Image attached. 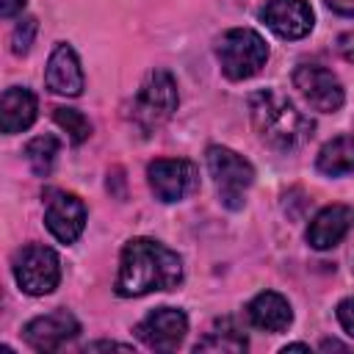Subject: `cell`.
Here are the masks:
<instances>
[{"mask_svg": "<svg viewBox=\"0 0 354 354\" xmlns=\"http://www.w3.org/2000/svg\"><path fill=\"white\" fill-rule=\"evenodd\" d=\"M282 351H285V354H288V351H310V346H307V343H288Z\"/></svg>", "mask_w": 354, "mask_h": 354, "instance_id": "obj_27", "label": "cell"}, {"mask_svg": "<svg viewBox=\"0 0 354 354\" xmlns=\"http://www.w3.org/2000/svg\"><path fill=\"white\" fill-rule=\"evenodd\" d=\"M205 160H207V171L213 177V183H216V191L221 196V205L230 210H241L246 202V191L254 183L252 163L243 155H238L235 149L221 147V144L207 147Z\"/></svg>", "mask_w": 354, "mask_h": 354, "instance_id": "obj_5", "label": "cell"}, {"mask_svg": "<svg viewBox=\"0 0 354 354\" xmlns=\"http://www.w3.org/2000/svg\"><path fill=\"white\" fill-rule=\"evenodd\" d=\"M36 30H39L36 17H22V19L14 25V33H11V50H14L17 55H25V53L30 50V44H33Z\"/></svg>", "mask_w": 354, "mask_h": 354, "instance_id": "obj_21", "label": "cell"}, {"mask_svg": "<svg viewBox=\"0 0 354 354\" xmlns=\"http://www.w3.org/2000/svg\"><path fill=\"white\" fill-rule=\"evenodd\" d=\"M260 19L279 39H304L315 25L307 0H268L260 11Z\"/></svg>", "mask_w": 354, "mask_h": 354, "instance_id": "obj_12", "label": "cell"}, {"mask_svg": "<svg viewBox=\"0 0 354 354\" xmlns=\"http://www.w3.org/2000/svg\"><path fill=\"white\" fill-rule=\"evenodd\" d=\"M246 318L252 326H257L263 332H285L293 321V310L282 293L263 290L246 304Z\"/></svg>", "mask_w": 354, "mask_h": 354, "instance_id": "obj_15", "label": "cell"}, {"mask_svg": "<svg viewBox=\"0 0 354 354\" xmlns=\"http://www.w3.org/2000/svg\"><path fill=\"white\" fill-rule=\"evenodd\" d=\"M44 83L53 94H61V97H77L83 91L86 77H83L80 58L72 50V44L61 41L53 47L47 66H44Z\"/></svg>", "mask_w": 354, "mask_h": 354, "instance_id": "obj_13", "label": "cell"}, {"mask_svg": "<svg viewBox=\"0 0 354 354\" xmlns=\"http://www.w3.org/2000/svg\"><path fill=\"white\" fill-rule=\"evenodd\" d=\"M249 119L260 141L277 152H293L304 147L315 130L313 119L277 88H260L249 94Z\"/></svg>", "mask_w": 354, "mask_h": 354, "instance_id": "obj_2", "label": "cell"}, {"mask_svg": "<svg viewBox=\"0 0 354 354\" xmlns=\"http://www.w3.org/2000/svg\"><path fill=\"white\" fill-rule=\"evenodd\" d=\"M44 224L61 243H75L86 227V205L77 194L47 191L44 199Z\"/></svg>", "mask_w": 354, "mask_h": 354, "instance_id": "obj_10", "label": "cell"}, {"mask_svg": "<svg viewBox=\"0 0 354 354\" xmlns=\"http://www.w3.org/2000/svg\"><path fill=\"white\" fill-rule=\"evenodd\" d=\"M337 53H340L346 61L354 64V33H343V36L337 39Z\"/></svg>", "mask_w": 354, "mask_h": 354, "instance_id": "obj_23", "label": "cell"}, {"mask_svg": "<svg viewBox=\"0 0 354 354\" xmlns=\"http://www.w3.org/2000/svg\"><path fill=\"white\" fill-rule=\"evenodd\" d=\"M354 227V207L351 205H329L315 213V218L307 227V243L318 252H326L337 246L348 230Z\"/></svg>", "mask_w": 354, "mask_h": 354, "instance_id": "obj_14", "label": "cell"}, {"mask_svg": "<svg viewBox=\"0 0 354 354\" xmlns=\"http://www.w3.org/2000/svg\"><path fill=\"white\" fill-rule=\"evenodd\" d=\"M293 86L299 88V94L321 113H335L340 111L346 91L343 83L337 80L335 72H329L321 64H299L293 69Z\"/></svg>", "mask_w": 354, "mask_h": 354, "instance_id": "obj_7", "label": "cell"}, {"mask_svg": "<svg viewBox=\"0 0 354 354\" xmlns=\"http://www.w3.org/2000/svg\"><path fill=\"white\" fill-rule=\"evenodd\" d=\"M53 119H55V124L61 130H66V136H69L72 144H83L91 136V122L77 108H55L53 111Z\"/></svg>", "mask_w": 354, "mask_h": 354, "instance_id": "obj_20", "label": "cell"}, {"mask_svg": "<svg viewBox=\"0 0 354 354\" xmlns=\"http://www.w3.org/2000/svg\"><path fill=\"white\" fill-rule=\"evenodd\" d=\"M77 332H80V324L69 310H53L47 315L28 321L22 329V337L36 351H58L61 346L75 340Z\"/></svg>", "mask_w": 354, "mask_h": 354, "instance_id": "obj_11", "label": "cell"}, {"mask_svg": "<svg viewBox=\"0 0 354 354\" xmlns=\"http://www.w3.org/2000/svg\"><path fill=\"white\" fill-rule=\"evenodd\" d=\"M337 321L346 329V335L354 337V296H348V299H343L337 304Z\"/></svg>", "mask_w": 354, "mask_h": 354, "instance_id": "obj_22", "label": "cell"}, {"mask_svg": "<svg viewBox=\"0 0 354 354\" xmlns=\"http://www.w3.org/2000/svg\"><path fill=\"white\" fill-rule=\"evenodd\" d=\"M58 149H61V144H58L55 136H36L33 141H28L25 158H28V163H30V169H33L36 177H47L53 171L55 158H58Z\"/></svg>", "mask_w": 354, "mask_h": 354, "instance_id": "obj_19", "label": "cell"}, {"mask_svg": "<svg viewBox=\"0 0 354 354\" xmlns=\"http://www.w3.org/2000/svg\"><path fill=\"white\" fill-rule=\"evenodd\" d=\"M216 58L230 80H246L266 66L268 44L252 28H230L216 41Z\"/></svg>", "mask_w": 354, "mask_h": 354, "instance_id": "obj_4", "label": "cell"}, {"mask_svg": "<svg viewBox=\"0 0 354 354\" xmlns=\"http://www.w3.org/2000/svg\"><path fill=\"white\" fill-rule=\"evenodd\" d=\"M177 83L171 77V72L166 69H152L147 72V77L141 80L133 105H130V122L138 127L141 136H149L155 130H160L171 113L177 111Z\"/></svg>", "mask_w": 354, "mask_h": 354, "instance_id": "obj_3", "label": "cell"}, {"mask_svg": "<svg viewBox=\"0 0 354 354\" xmlns=\"http://www.w3.org/2000/svg\"><path fill=\"white\" fill-rule=\"evenodd\" d=\"M14 279L28 296H47L61 282V260L44 243H28L14 254Z\"/></svg>", "mask_w": 354, "mask_h": 354, "instance_id": "obj_6", "label": "cell"}, {"mask_svg": "<svg viewBox=\"0 0 354 354\" xmlns=\"http://www.w3.org/2000/svg\"><path fill=\"white\" fill-rule=\"evenodd\" d=\"M36 111H39V102H36V94L25 86H11L3 91L0 97V127L6 136H14V133H22L33 124L36 119Z\"/></svg>", "mask_w": 354, "mask_h": 354, "instance_id": "obj_16", "label": "cell"}, {"mask_svg": "<svg viewBox=\"0 0 354 354\" xmlns=\"http://www.w3.org/2000/svg\"><path fill=\"white\" fill-rule=\"evenodd\" d=\"M183 282V260L155 238H130L119 257L116 293L122 299L171 290Z\"/></svg>", "mask_w": 354, "mask_h": 354, "instance_id": "obj_1", "label": "cell"}, {"mask_svg": "<svg viewBox=\"0 0 354 354\" xmlns=\"http://www.w3.org/2000/svg\"><path fill=\"white\" fill-rule=\"evenodd\" d=\"M188 332V318L177 307H155L136 324V337L152 351H174Z\"/></svg>", "mask_w": 354, "mask_h": 354, "instance_id": "obj_8", "label": "cell"}, {"mask_svg": "<svg viewBox=\"0 0 354 354\" xmlns=\"http://www.w3.org/2000/svg\"><path fill=\"white\" fill-rule=\"evenodd\" d=\"M315 166L326 177H343L354 171V136H337L326 141L315 158Z\"/></svg>", "mask_w": 354, "mask_h": 354, "instance_id": "obj_17", "label": "cell"}, {"mask_svg": "<svg viewBox=\"0 0 354 354\" xmlns=\"http://www.w3.org/2000/svg\"><path fill=\"white\" fill-rule=\"evenodd\" d=\"M335 14H343V17H354V0H324Z\"/></svg>", "mask_w": 354, "mask_h": 354, "instance_id": "obj_24", "label": "cell"}, {"mask_svg": "<svg viewBox=\"0 0 354 354\" xmlns=\"http://www.w3.org/2000/svg\"><path fill=\"white\" fill-rule=\"evenodd\" d=\"M147 183L160 202H180L196 185V166L185 158H158L147 166Z\"/></svg>", "mask_w": 354, "mask_h": 354, "instance_id": "obj_9", "label": "cell"}, {"mask_svg": "<svg viewBox=\"0 0 354 354\" xmlns=\"http://www.w3.org/2000/svg\"><path fill=\"white\" fill-rule=\"evenodd\" d=\"M102 348H119V351H133V346L127 343H113V340H97V343H88L86 351H102Z\"/></svg>", "mask_w": 354, "mask_h": 354, "instance_id": "obj_25", "label": "cell"}, {"mask_svg": "<svg viewBox=\"0 0 354 354\" xmlns=\"http://www.w3.org/2000/svg\"><path fill=\"white\" fill-rule=\"evenodd\" d=\"M25 8V0H0V14L8 19V17H14V14H19Z\"/></svg>", "mask_w": 354, "mask_h": 354, "instance_id": "obj_26", "label": "cell"}, {"mask_svg": "<svg viewBox=\"0 0 354 354\" xmlns=\"http://www.w3.org/2000/svg\"><path fill=\"white\" fill-rule=\"evenodd\" d=\"M246 346H249L246 335L230 318H224L196 343V351H232V354H238V351H246Z\"/></svg>", "mask_w": 354, "mask_h": 354, "instance_id": "obj_18", "label": "cell"}]
</instances>
